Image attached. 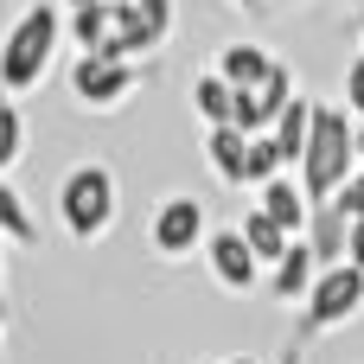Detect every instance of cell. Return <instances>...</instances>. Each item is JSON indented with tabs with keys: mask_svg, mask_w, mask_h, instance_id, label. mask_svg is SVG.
Returning a JSON list of instances; mask_svg holds the SVG:
<instances>
[{
	"mask_svg": "<svg viewBox=\"0 0 364 364\" xmlns=\"http://www.w3.org/2000/svg\"><path fill=\"white\" fill-rule=\"evenodd\" d=\"M243 243L262 256V269H275V262L288 256V243H294V237H288V230H282V224H275V218L256 205V211H243Z\"/></svg>",
	"mask_w": 364,
	"mask_h": 364,
	"instance_id": "ac0fdd59",
	"label": "cell"
},
{
	"mask_svg": "<svg viewBox=\"0 0 364 364\" xmlns=\"http://www.w3.org/2000/svg\"><path fill=\"white\" fill-rule=\"evenodd\" d=\"M192 109H198V122H205V128L237 122V83H230V77H218V70H198V77H192Z\"/></svg>",
	"mask_w": 364,
	"mask_h": 364,
	"instance_id": "5bb4252c",
	"label": "cell"
},
{
	"mask_svg": "<svg viewBox=\"0 0 364 364\" xmlns=\"http://www.w3.org/2000/svg\"><path fill=\"white\" fill-rule=\"evenodd\" d=\"M198 364H230V358H198Z\"/></svg>",
	"mask_w": 364,
	"mask_h": 364,
	"instance_id": "f546056e",
	"label": "cell"
},
{
	"mask_svg": "<svg viewBox=\"0 0 364 364\" xmlns=\"http://www.w3.org/2000/svg\"><path fill=\"white\" fill-rule=\"evenodd\" d=\"M230 364H256V358H230Z\"/></svg>",
	"mask_w": 364,
	"mask_h": 364,
	"instance_id": "1f68e13d",
	"label": "cell"
},
{
	"mask_svg": "<svg viewBox=\"0 0 364 364\" xmlns=\"http://www.w3.org/2000/svg\"><path fill=\"white\" fill-rule=\"evenodd\" d=\"M358 314H364V269H358V262H333V269H320L314 294L301 301V326H294V346H288V358H282V364H301L314 339L352 326Z\"/></svg>",
	"mask_w": 364,
	"mask_h": 364,
	"instance_id": "3957f363",
	"label": "cell"
},
{
	"mask_svg": "<svg viewBox=\"0 0 364 364\" xmlns=\"http://www.w3.org/2000/svg\"><path fill=\"white\" fill-rule=\"evenodd\" d=\"M211 70H218V77H230V83L243 90V83H256V77H269V70H275V58H269L262 45H250V38H230V45H218V58H211Z\"/></svg>",
	"mask_w": 364,
	"mask_h": 364,
	"instance_id": "9a60e30c",
	"label": "cell"
},
{
	"mask_svg": "<svg viewBox=\"0 0 364 364\" xmlns=\"http://www.w3.org/2000/svg\"><path fill=\"white\" fill-rule=\"evenodd\" d=\"M0 237H6V250H38V224H32V211L6 173H0Z\"/></svg>",
	"mask_w": 364,
	"mask_h": 364,
	"instance_id": "2e32d148",
	"label": "cell"
},
{
	"mask_svg": "<svg viewBox=\"0 0 364 364\" xmlns=\"http://www.w3.org/2000/svg\"><path fill=\"white\" fill-rule=\"evenodd\" d=\"M358 6H364V0H358Z\"/></svg>",
	"mask_w": 364,
	"mask_h": 364,
	"instance_id": "836d02e7",
	"label": "cell"
},
{
	"mask_svg": "<svg viewBox=\"0 0 364 364\" xmlns=\"http://www.w3.org/2000/svg\"><path fill=\"white\" fill-rule=\"evenodd\" d=\"M346 109H352V115H364V51L346 64Z\"/></svg>",
	"mask_w": 364,
	"mask_h": 364,
	"instance_id": "603a6c76",
	"label": "cell"
},
{
	"mask_svg": "<svg viewBox=\"0 0 364 364\" xmlns=\"http://www.w3.org/2000/svg\"><path fill=\"white\" fill-rule=\"evenodd\" d=\"M70 102L77 109H96V115H109V109H122L134 90H141V64L134 58H102V51H77V64H70Z\"/></svg>",
	"mask_w": 364,
	"mask_h": 364,
	"instance_id": "5b68a950",
	"label": "cell"
},
{
	"mask_svg": "<svg viewBox=\"0 0 364 364\" xmlns=\"http://www.w3.org/2000/svg\"><path fill=\"white\" fill-rule=\"evenodd\" d=\"M314 109H320L314 96H294V102L275 115V128H269V134H275V147H282V160H288V173H301V160H307V141H314Z\"/></svg>",
	"mask_w": 364,
	"mask_h": 364,
	"instance_id": "7c38bea8",
	"label": "cell"
},
{
	"mask_svg": "<svg viewBox=\"0 0 364 364\" xmlns=\"http://www.w3.org/2000/svg\"><path fill=\"white\" fill-rule=\"evenodd\" d=\"M205 262H211V282H218L224 294H250V288H262V256L243 243V224H224V230H211V243H205Z\"/></svg>",
	"mask_w": 364,
	"mask_h": 364,
	"instance_id": "52a82bcc",
	"label": "cell"
},
{
	"mask_svg": "<svg viewBox=\"0 0 364 364\" xmlns=\"http://www.w3.org/2000/svg\"><path fill=\"white\" fill-rule=\"evenodd\" d=\"M333 211H339V218H352V224L364 218V166L352 173V179H346V186H339V198H333Z\"/></svg>",
	"mask_w": 364,
	"mask_h": 364,
	"instance_id": "44dd1931",
	"label": "cell"
},
{
	"mask_svg": "<svg viewBox=\"0 0 364 364\" xmlns=\"http://www.w3.org/2000/svg\"><path fill=\"white\" fill-rule=\"evenodd\" d=\"M275 173H288V160H282V147H275V134H250V173H243V186H269Z\"/></svg>",
	"mask_w": 364,
	"mask_h": 364,
	"instance_id": "ffe728a7",
	"label": "cell"
},
{
	"mask_svg": "<svg viewBox=\"0 0 364 364\" xmlns=\"http://www.w3.org/2000/svg\"><path fill=\"white\" fill-rule=\"evenodd\" d=\"M64 32H70V45H77V51H102V58H109V38H115V0H90V6H70Z\"/></svg>",
	"mask_w": 364,
	"mask_h": 364,
	"instance_id": "4fadbf2b",
	"label": "cell"
},
{
	"mask_svg": "<svg viewBox=\"0 0 364 364\" xmlns=\"http://www.w3.org/2000/svg\"><path fill=\"white\" fill-rule=\"evenodd\" d=\"M314 282H320V256H314L307 237H294L288 256L269 269V294H275V307H301V301L314 294Z\"/></svg>",
	"mask_w": 364,
	"mask_h": 364,
	"instance_id": "9c48e42d",
	"label": "cell"
},
{
	"mask_svg": "<svg viewBox=\"0 0 364 364\" xmlns=\"http://www.w3.org/2000/svg\"><path fill=\"white\" fill-rule=\"evenodd\" d=\"M294 96H301V90H294V70L275 58V70H269V77H256V83H243V90H237V128L269 134V128H275V115H282Z\"/></svg>",
	"mask_w": 364,
	"mask_h": 364,
	"instance_id": "ba28073f",
	"label": "cell"
},
{
	"mask_svg": "<svg viewBox=\"0 0 364 364\" xmlns=\"http://www.w3.org/2000/svg\"><path fill=\"white\" fill-rule=\"evenodd\" d=\"M275 6H307V0H275Z\"/></svg>",
	"mask_w": 364,
	"mask_h": 364,
	"instance_id": "f1b7e54d",
	"label": "cell"
},
{
	"mask_svg": "<svg viewBox=\"0 0 364 364\" xmlns=\"http://www.w3.org/2000/svg\"><path fill=\"white\" fill-rule=\"evenodd\" d=\"M19 154H26V122H19L13 90H0V173H13V166H19Z\"/></svg>",
	"mask_w": 364,
	"mask_h": 364,
	"instance_id": "d6986e66",
	"label": "cell"
},
{
	"mask_svg": "<svg viewBox=\"0 0 364 364\" xmlns=\"http://www.w3.org/2000/svg\"><path fill=\"white\" fill-rule=\"evenodd\" d=\"M0 364H6V301H0Z\"/></svg>",
	"mask_w": 364,
	"mask_h": 364,
	"instance_id": "d4e9b609",
	"label": "cell"
},
{
	"mask_svg": "<svg viewBox=\"0 0 364 364\" xmlns=\"http://www.w3.org/2000/svg\"><path fill=\"white\" fill-rule=\"evenodd\" d=\"M58 38H64L58 6H45V0L19 6V19H13L6 38H0V90H13V96L38 90V77H45L51 58H58Z\"/></svg>",
	"mask_w": 364,
	"mask_h": 364,
	"instance_id": "7a4b0ae2",
	"label": "cell"
},
{
	"mask_svg": "<svg viewBox=\"0 0 364 364\" xmlns=\"http://www.w3.org/2000/svg\"><path fill=\"white\" fill-rule=\"evenodd\" d=\"M205 160H211V173H218L224 186L243 192V173H250V128H237V122L205 128Z\"/></svg>",
	"mask_w": 364,
	"mask_h": 364,
	"instance_id": "8fae6325",
	"label": "cell"
},
{
	"mask_svg": "<svg viewBox=\"0 0 364 364\" xmlns=\"http://www.w3.org/2000/svg\"><path fill=\"white\" fill-rule=\"evenodd\" d=\"M358 166H364V160H358V115L320 102V109H314V141H307V160H301V186H307L314 211L333 205L339 186H346Z\"/></svg>",
	"mask_w": 364,
	"mask_h": 364,
	"instance_id": "6da1fadb",
	"label": "cell"
},
{
	"mask_svg": "<svg viewBox=\"0 0 364 364\" xmlns=\"http://www.w3.org/2000/svg\"><path fill=\"white\" fill-rule=\"evenodd\" d=\"M346 262H358V269H364V218L352 224V237H346Z\"/></svg>",
	"mask_w": 364,
	"mask_h": 364,
	"instance_id": "cb8c5ba5",
	"label": "cell"
},
{
	"mask_svg": "<svg viewBox=\"0 0 364 364\" xmlns=\"http://www.w3.org/2000/svg\"><path fill=\"white\" fill-rule=\"evenodd\" d=\"M230 6H243V13H256V6H269V0H230Z\"/></svg>",
	"mask_w": 364,
	"mask_h": 364,
	"instance_id": "484cf974",
	"label": "cell"
},
{
	"mask_svg": "<svg viewBox=\"0 0 364 364\" xmlns=\"http://www.w3.org/2000/svg\"><path fill=\"white\" fill-rule=\"evenodd\" d=\"M134 6H141V19L154 26V38L166 45V38H173V0H134Z\"/></svg>",
	"mask_w": 364,
	"mask_h": 364,
	"instance_id": "7402d4cb",
	"label": "cell"
},
{
	"mask_svg": "<svg viewBox=\"0 0 364 364\" xmlns=\"http://www.w3.org/2000/svg\"><path fill=\"white\" fill-rule=\"evenodd\" d=\"M147 243H154L160 262H186L192 250H205V243H211V211H205V198H192V192L160 198V211H154V224H147Z\"/></svg>",
	"mask_w": 364,
	"mask_h": 364,
	"instance_id": "8992f818",
	"label": "cell"
},
{
	"mask_svg": "<svg viewBox=\"0 0 364 364\" xmlns=\"http://www.w3.org/2000/svg\"><path fill=\"white\" fill-rule=\"evenodd\" d=\"M115 6H128V0H115Z\"/></svg>",
	"mask_w": 364,
	"mask_h": 364,
	"instance_id": "d6a6232c",
	"label": "cell"
},
{
	"mask_svg": "<svg viewBox=\"0 0 364 364\" xmlns=\"http://www.w3.org/2000/svg\"><path fill=\"white\" fill-rule=\"evenodd\" d=\"M0 282H6V237H0Z\"/></svg>",
	"mask_w": 364,
	"mask_h": 364,
	"instance_id": "4316f807",
	"label": "cell"
},
{
	"mask_svg": "<svg viewBox=\"0 0 364 364\" xmlns=\"http://www.w3.org/2000/svg\"><path fill=\"white\" fill-rule=\"evenodd\" d=\"M346 237H352V218H339L333 205H320V211H314V224H307V243H314V256H320V269H333V262H346Z\"/></svg>",
	"mask_w": 364,
	"mask_h": 364,
	"instance_id": "e0dca14e",
	"label": "cell"
},
{
	"mask_svg": "<svg viewBox=\"0 0 364 364\" xmlns=\"http://www.w3.org/2000/svg\"><path fill=\"white\" fill-rule=\"evenodd\" d=\"M64 6H90V0H64Z\"/></svg>",
	"mask_w": 364,
	"mask_h": 364,
	"instance_id": "4dcf8cb0",
	"label": "cell"
},
{
	"mask_svg": "<svg viewBox=\"0 0 364 364\" xmlns=\"http://www.w3.org/2000/svg\"><path fill=\"white\" fill-rule=\"evenodd\" d=\"M256 205H262L288 237H307V224H314V198H307V186H301L294 173H275V179L256 192Z\"/></svg>",
	"mask_w": 364,
	"mask_h": 364,
	"instance_id": "30bf717a",
	"label": "cell"
},
{
	"mask_svg": "<svg viewBox=\"0 0 364 364\" xmlns=\"http://www.w3.org/2000/svg\"><path fill=\"white\" fill-rule=\"evenodd\" d=\"M358 160H364V115H358Z\"/></svg>",
	"mask_w": 364,
	"mask_h": 364,
	"instance_id": "83f0119b",
	"label": "cell"
},
{
	"mask_svg": "<svg viewBox=\"0 0 364 364\" xmlns=\"http://www.w3.org/2000/svg\"><path fill=\"white\" fill-rule=\"evenodd\" d=\"M122 211V186H115V166L109 160H77L58 186V218L77 243H102L109 224Z\"/></svg>",
	"mask_w": 364,
	"mask_h": 364,
	"instance_id": "277c9868",
	"label": "cell"
}]
</instances>
